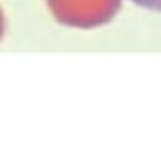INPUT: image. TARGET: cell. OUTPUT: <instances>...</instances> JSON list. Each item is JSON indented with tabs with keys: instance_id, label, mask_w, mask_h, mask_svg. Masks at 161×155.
Instances as JSON below:
<instances>
[{
	"instance_id": "1",
	"label": "cell",
	"mask_w": 161,
	"mask_h": 155,
	"mask_svg": "<svg viewBox=\"0 0 161 155\" xmlns=\"http://www.w3.org/2000/svg\"><path fill=\"white\" fill-rule=\"evenodd\" d=\"M133 4L145 8V10H151V12H159L161 14V0H131Z\"/></svg>"
}]
</instances>
